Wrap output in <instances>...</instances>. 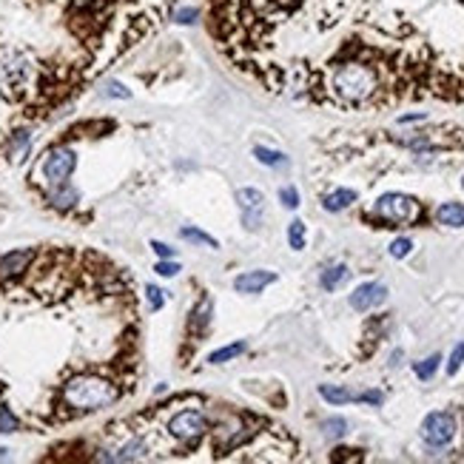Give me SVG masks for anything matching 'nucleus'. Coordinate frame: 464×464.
I'll return each mask as SVG.
<instances>
[{
	"label": "nucleus",
	"mask_w": 464,
	"mask_h": 464,
	"mask_svg": "<svg viewBox=\"0 0 464 464\" xmlns=\"http://www.w3.org/2000/svg\"><path fill=\"white\" fill-rule=\"evenodd\" d=\"M222 60L333 111L464 103V0H205Z\"/></svg>",
	"instance_id": "nucleus-1"
},
{
	"label": "nucleus",
	"mask_w": 464,
	"mask_h": 464,
	"mask_svg": "<svg viewBox=\"0 0 464 464\" xmlns=\"http://www.w3.org/2000/svg\"><path fill=\"white\" fill-rule=\"evenodd\" d=\"M140 379V299L120 262L80 245L0 254V436L77 424Z\"/></svg>",
	"instance_id": "nucleus-2"
},
{
	"label": "nucleus",
	"mask_w": 464,
	"mask_h": 464,
	"mask_svg": "<svg viewBox=\"0 0 464 464\" xmlns=\"http://www.w3.org/2000/svg\"><path fill=\"white\" fill-rule=\"evenodd\" d=\"M174 9L177 0H0V166Z\"/></svg>",
	"instance_id": "nucleus-3"
},
{
	"label": "nucleus",
	"mask_w": 464,
	"mask_h": 464,
	"mask_svg": "<svg viewBox=\"0 0 464 464\" xmlns=\"http://www.w3.org/2000/svg\"><path fill=\"white\" fill-rule=\"evenodd\" d=\"M299 444L274 422L180 393L100 430L94 461H291Z\"/></svg>",
	"instance_id": "nucleus-4"
},
{
	"label": "nucleus",
	"mask_w": 464,
	"mask_h": 464,
	"mask_svg": "<svg viewBox=\"0 0 464 464\" xmlns=\"http://www.w3.org/2000/svg\"><path fill=\"white\" fill-rule=\"evenodd\" d=\"M376 214L379 219L385 222V228H399V225H416L424 219V208L419 199L407 197V194H399V191H390V194H382L376 199Z\"/></svg>",
	"instance_id": "nucleus-5"
},
{
	"label": "nucleus",
	"mask_w": 464,
	"mask_h": 464,
	"mask_svg": "<svg viewBox=\"0 0 464 464\" xmlns=\"http://www.w3.org/2000/svg\"><path fill=\"white\" fill-rule=\"evenodd\" d=\"M74 166H77V157L71 149H52L43 160H40V177L46 182V188H57V185H66L69 177L74 174Z\"/></svg>",
	"instance_id": "nucleus-6"
},
{
	"label": "nucleus",
	"mask_w": 464,
	"mask_h": 464,
	"mask_svg": "<svg viewBox=\"0 0 464 464\" xmlns=\"http://www.w3.org/2000/svg\"><path fill=\"white\" fill-rule=\"evenodd\" d=\"M422 436L430 447H447L456 436V419L444 410H436V413H427L424 422H422Z\"/></svg>",
	"instance_id": "nucleus-7"
},
{
	"label": "nucleus",
	"mask_w": 464,
	"mask_h": 464,
	"mask_svg": "<svg viewBox=\"0 0 464 464\" xmlns=\"http://www.w3.org/2000/svg\"><path fill=\"white\" fill-rule=\"evenodd\" d=\"M385 299H388V288L382 282H365V285H359L351 294V308L359 311V313H365L371 308H379Z\"/></svg>",
	"instance_id": "nucleus-8"
},
{
	"label": "nucleus",
	"mask_w": 464,
	"mask_h": 464,
	"mask_svg": "<svg viewBox=\"0 0 464 464\" xmlns=\"http://www.w3.org/2000/svg\"><path fill=\"white\" fill-rule=\"evenodd\" d=\"M262 202H265V197H262L257 188H243V191H240V205H243V214H245V225H248L251 231L260 228Z\"/></svg>",
	"instance_id": "nucleus-9"
},
{
	"label": "nucleus",
	"mask_w": 464,
	"mask_h": 464,
	"mask_svg": "<svg viewBox=\"0 0 464 464\" xmlns=\"http://www.w3.org/2000/svg\"><path fill=\"white\" fill-rule=\"evenodd\" d=\"M271 282H277V274L274 271H248V274H243V277L234 279V288L240 294H260Z\"/></svg>",
	"instance_id": "nucleus-10"
},
{
	"label": "nucleus",
	"mask_w": 464,
	"mask_h": 464,
	"mask_svg": "<svg viewBox=\"0 0 464 464\" xmlns=\"http://www.w3.org/2000/svg\"><path fill=\"white\" fill-rule=\"evenodd\" d=\"M436 219L450 228H464V205L461 202H444L436 211Z\"/></svg>",
	"instance_id": "nucleus-11"
},
{
	"label": "nucleus",
	"mask_w": 464,
	"mask_h": 464,
	"mask_svg": "<svg viewBox=\"0 0 464 464\" xmlns=\"http://www.w3.org/2000/svg\"><path fill=\"white\" fill-rule=\"evenodd\" d=\"M351 202H356V191L354 188H339V191H333V194H327L322 199V208L330 211V214H336V211H344Z\"/></svg>",
	"instance_id": "nucleus-12"
},
{
	"label": "nucleus",
	"mask_w": 464,
	"mask_h": 464,
	"mask_svg": "<svg viewBox=\"0 0 464 464\" xmlns=\"http://www.w3.org/2000/svg\"><path fill=\"white\" fill-rule=\"evenodd\" d=\"M347 277H351V271H347L344 265H333V268H327V271H322V277H319V285L325 288V291H336Z\"/></svg>",
	"instance_id": "nucleus-13"
},
{
	"label": "nucleus",
	"mask_w": 464,
	"mask_h": 464,
	"mask_svg": "<svg viewBox=\"0 0 464 464\" xmlns=\"http://www.w3.org/2000/svg\"><path fill=\"white\" fill-rule=\"evenodd\" d=\"M319 393L325 402L330 405H347V402H356V396L351 390H344V388H330V385H319Z\"/></svg>",
	"instance_id": "nucleus-14"
},
{
	"label": "nucleus",
	"mask_w": 464,
	"mask_h": 464,
	"mask_svg": "<svg viewBox=\"0 0 464 464\" xmlns=\"http://www.w3.org/2000/svg\"><path fill=\"white\" fill-rule=\"evenodd\" d=\"M254 157H257L262 166H271V168H285V166H288V157H285L282 151H271V149H262V146L254 149Z\"/></svg>",
	"instance_id": "nucleus-15"
},
{
	"label": "nucleus",
	"mask_w": 464,
	"mask_h": 464,
	"mask_svg": "<svg viewBox=\"0 0 464 464\" xmlns=\"http://www.w3.org/2000/svg\"><path fill=\"white\" fill-rule=\"evenodd\" d=\"M439 362H441V356H439V354H433V356H427V359L416 362V365H413V373H416L422 382H430V379L436 376V371H439Z\"/></svg>",
	"instance_id": "nucleus-16"
},
{
	"label": "nucleus",
	"mask_w": 464,
	"mask_h": 464,
	"mask_svg": "<svg viewBox=\"0 0 464 464\" xmlns=\"http://www.w3.org/2000/svg\"><path fill=\"white\" fill-rule=\"evenodd\" d=\"M245 351V342H234V344H228V347H222V351H216V354H211V365H222V362H231V359H237L240 354Z\"/></svg>",
	"instance_id": "nucleus-17"
},
{
	"label": "nucleus",
	"mask_w": 464,
	"mask_h": 464,
	"mask_svg": "<svg viewBox=\"0 0 464 464\" xmlns=\"http://www.w3.org/2000/svg\"><path fill=\"white\" fill-rule=\"evenodd\" d=\"M180 237L188 240V243H197V245H205V248H219L214 237H208L205 231H197V228H182L180 231Z\"/></svg>",
	"instance_id": "nucleus-18"
},
{
	"label": "nucleus",
	"mask_w": 464,
	"mask_h": 464,
	"mask_svg": "<svg viewBox=\"0 0 464 464\" xmlns=\"http://www.w3.org/2000/svg\"><path fill=\"white\" fill-rule=\"evenodd\" d=\"M288 243H291L294 251H302L305 248V222L302 219H294L288 225Z\"/></svg>",
	"instance_id": "nucleus-19"
},
{
	"label": "nucleus",
	"mask_w": 464,
	"mask_h": 464,
	"mask_svg": "<svg viewBox=\"0 0 464 464\" xmlns=\"http://www.w3.org/2000/svg\"><path fill=\"white\" fill-rule=\"evenodd\" d=\"M322 430H325V436H327V439H339V436H344L347 422H344V419H339V416H333V419L322 422Z\"/></svg>",
	"instance_id": "nucleus-20"
},
{
	"label": "nucleus",
	"mask_w": 464,
	"mask_h": 464,
	"mask_svg": "<svg viewBox=\"0 0 464 464\" xmlns=\"http://www.w3.org/2000/svg\"><path fill=\"white\" fill-rule=\"evenodd\" d=\"M461 365H464V342H458V344L453 347L450 362H447V376H456V373L461 371Z\"/></svg>",
	"instance_id": "nucleus-21"
},
{
	"label": "nucleus",
	"mask_w": 464,
	"mask_h": 464,
	"mask_svg": "<svg viewBox=\"0 0 464 464\" xmlns=\"http://www.w3.org/2000/svg\"><path fill=\"white\" fill-rule=\"evenodd\" d=\"M279 199H282V205H285V208H291V211H294V208H299V191H296L294 185L282 188V191H279Z\"/></svg>",
	"instance_id": "nucleus-22"
},
{
	"label": "nucleus",
	"mask_w": 464,
	"mask_h": 464,
	"mask_svg": "<svg viewBox=\"0 0 464 464\" xmlns=\"http://www.w3.org/2000/svg\"><path fill=\"white\" fill-rule=\"evenodd\" d=\"M410 248H413V243H410L407 237H402V240H396V243L390 245V257L402 260V257H407V254H410Z\"/></svg>",
	"instance_id": "nucleus-23"
},
{
	"label": "nucleus",
	"mask_w": 464,
	"mask_h": 464,
	"mask_svg": "<svg viewBox=\"0 0 464 464\" xmlns=\"http://www.w3.org/2000/svg\"><path fill=\"white\" fill-rule=\"evenodd\" d=\"M160 277H177L182 268L177 265V262H168V260H163V262H157V268H154Z\"/></svg>",
	"instance_id": "nucleus-24"
},
{
	"label": "nucleus",
	"mask_w": 464,
	"mask_h": 464,
	"mask_svg": "<svg viewBox=\"0 0 464 464\" xmlns=\"http://www.w3.org/2000/svg\"><path fill=\"white\" fill-rule=\"evenodd\" d=\"M171 18H174L177 23H194V21H197V9H180V6H177Z\"/></svg>",
	"instance_id": "nucleus-25"
},
{
	"label": "nucleus",
	"mask_w": 464,
	"mask_h": 464,
	"mask_svg": "<svg viewBox=\"0 0 464 464\" xmlns=\"http://www.w3.org/2000/svg\"><path fill=\"white\" fill-rule=\"evenodd\" d=\"M146 294H149V305H151V311L157 313V311L163 308V294H166V291H160V288H149Z\"/></svg>",
	"instance_id": "nucleus-26"
},
{
	"label": "nucleus",
	"mask_w": 464,
	"mask_h": 464,
	"mask_svg": "<svg viewBox=\"0 0 464 464\" xmlns=\"http://www.w3.org/2000/svg\"><path fill=\"white\" fill-rule=\"evenodd\" d=\"M151 248H154V254L163 257V260H174V254H177V251H174L171 245H166V243H151Z\"/></svg>",
	"instance_id": "nucleus-27"
},
{
	"label": "nucleus",
	"mask_w": 464,
	"mask_h": 464,
	"mask_svg": "<svg viewBox=\"0 0 464 464\" xmlns=\"http://www.w3.org/2000/svg\"><path fill=\"white\" fill-rule=\"evenodd\" d=\"M105 94H108V97H120V100H126V97H129V88H123L120 83H108V86H105Z\"/></svg>",
	"instance_id": "nucleus-28"
},
{
	"label": "nucleus",
	"mask_w": 464,
	"mask_h": 464,
	"mask_svg": "<svg viewBox=\"0 0 464 464\" xmlns=\"http://www.w3.org/2000/svg\"><path fill=\"white\" fill-rule=\"evenodd\" d=\"M356 402H368V405H382V393H379V390H368V393L356 396Z\"/></svg>",
	"instance_id": "nucleus-29"
},
{
	"label": "nucleus",
	"mask_w": 464,
	"mask_h": 464,
	"mask_svg": "<svg viewBox=\"0 0 464 464\" xmlns=\"http://www.w3.org/2000/svg\"><path fill=\"white\" fill-rule=\"evenodd\" d=\"M461 185H464V180H461Z\"/></svg>",
	"instance_id": "nucleus-30"
}]
</instances>
